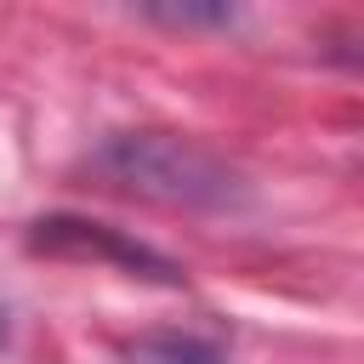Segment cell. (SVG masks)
<instances>
[{
  "label": "cell",
  "instance_id": "obj_5",
  "mask_svg": "<svg viewBox=\"0 0 364 364\" xmlns=\"http://www.w3.org/2000/svg\"><path fill=\"white\" fill-rule=\"evenodd\" d=\"M0 341H6V307H0Z\"/></svg>",
  "mask_w": 364,
  "mask_h": 364
},
{
  "label": "cell",
  "instance_id": "obj_3",
  "mask_svg": "<svg viewBox=\"0 0 364 364\" xmlns=\"http://www.w3.org/2000/svg\"><path fill=\"white\" fill-rule=\"evenodd\" d=\"M125 364H228V353L193 330H148L125 341Z\"/></svg>",
  "mask_w": 364,
  "mask_h": 364
},
{
  "label": "cell",
  "instance_id": "obj_4",
  "mask_svg": "<svg viewBox=\"0 0 364 364\" xmlns=\"http://www.w3.org/2000/svg\"><path fill=\"white\" fill-rule=\"evenodd\" d=\"M148 17L171 23V28H193V23H233L228 6H148Z\"/></svg>",
  "mask_w": 364,
  "mask_h": 364
},
{
  "label": "cell",
  "instance_id": "obj_2",
  "mask_svg": "<svg viewBox=\"0 0 364 364\" xmlns=\"http://www.w3.org/2000/svg\"><path fill=\"white\" fill-rule=\"evenodd\" d=\"M28 245L40 250V256H63V262H108V267H119V273H131V279H154V284H182V267L165 256V250H154V245H142V239H131V233H119V228H108V222H91V216H40L34 228H28Z\"/></svg>",
  "mask_w": 364,
  "mask_h": 364
},
{
  "label": "cell",
  "instance_id": "obj_1",
  "mask_svg": "<svg viewBox=\"0 0 364 364\" xmlns=\"http://www.w3.org/2000/svg\"><path fill=\"white\" fill-rule=\"evenodd\" d=\"M91 171L131 199L154 205H228L239 193V176L228 159H216L205 142L176 136V131H119L91 154Z\"/></svg>",
  "mask_w": 364,
  "mask_h": 364
}]
</instances>
